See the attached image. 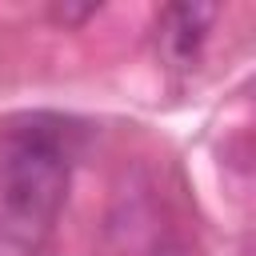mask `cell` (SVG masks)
<instances>
[{
    "label": "cell",
    "instance_id": "6da1fadb",
    "mask_svg": "<svg viewBox=\"0 0 256 256\" xmlns=\"http://www.w3.org/2000/svg\"><path fill=\"white\" fill-rule=\"evenodd\" d=\"M80 128L56 112H24L0 124V248L40 252L68 200Z\"/></svg>",
    "mask_w": 256,
    "mask_h": 256
},
{
    "label": "cell",
    "instance_id": "7a4b0ae2",
    "mask_svg": "<svg viewBox=\"0 0 256 256\" xmlns=\"http://www.w3.org/2000/svg\"><path fill=\"white\" fill-rule=\"evenodd\" d=\"M212 20H216V4H172V8H164L160 24H156L160 56L172 68L192 64L196 52L204 48L208 32H212Z\"/></svg>",
    "mask_w": 256,
    "mask_h": 256
}]
</instances>
